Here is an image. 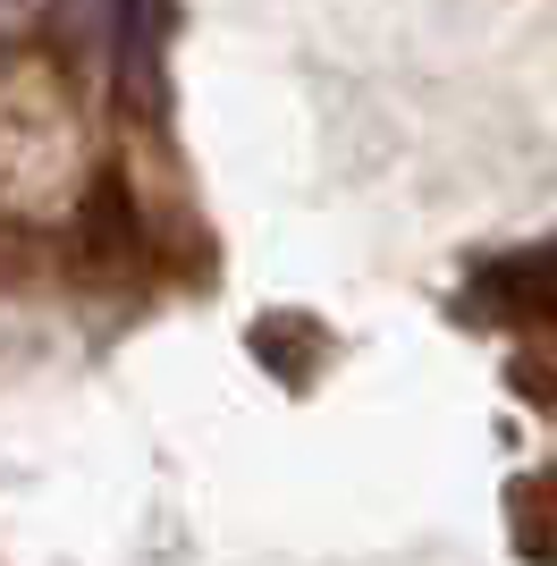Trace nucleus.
<instances>
[{
	"label": "nucleus",
	"mask_w": 557,
	"mask_h": 566,
	"mask_svg": "<svg viewBox=\"0 0 557 566\" xmlns=\"http://www.w3.org/2000/svg\"><path fill=\"white\" fill-rule=\"evenodd\" d=\"M515 549L549 566L557 558V473H533L515 482Z\"/></svg>",
	"instance_id": "3"
},
{
	"label": "nucleus",
	"mask_w": 557,
	"mask_h": 566,
	"mask_svg": "<svg viewBox=\"0 0 557 566\" xmlns=\"http://www.w3.org/2000/svg\"><path fill=\"white\" fill-rule=\"evenodd\" d=\"M482 287H490V305H498V313H533V322H557V245L498 262Z\"/></svg>",
	"instance_id": "1"
},
{
	"label": "nucleus",
	"mask_w": 557,
	"mask_h": 566,
	"mask_svg": "<svg viewBox=\"0 0 557 566\" xmlns=\"http://www.w3.org/2000/svg\"><path fill=\"white\" fill-rule=\"evenodd\" d=\"M85 245L93 254H127L136 245V203H127V178L118 169H102L85 195Z\"/></svg>",
	"instance_id": "2"
}]
</instances>
